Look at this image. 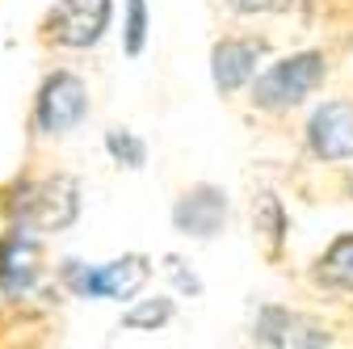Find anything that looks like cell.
<instances>
[{
    "label": "cell",
    "mask_w": 353,
    "mask_h": 349,
    "mask_svg": "<svg viewBox=\"0 0 353 349\" xmlns=\"http://www.w3.org/2000/svg\"><path fill=\"white\" fill-rule=\"evenodd\" d=\"M336 332L324 316H312L303 308L286 303H265L252 320V345H274V349H303V345H332Z\"/></svg>",
    "instance_id": "ba28073f"
},
{
    "label": "cell",
    "mask_w": 353,
    "mask_h": 349,
    "mask_svg": "<svg viewBox=\"0 0 353 349\" xmlns=\"http://www.w3.org/2000/svg\"><path fill=\"white\" fill-rule=\"evenodd\" d=\"M114 0H55V9L42 17V42L63 51H88L97 47L101 34L110 30Z\"/></svg>",
    "instance_id": "8992f818"
},
{
    "label": "cell",
    "mask_w": 353,
    "mask_h": 349,
    "mask_svg": "<svg viewBox=\"0 0 353 349\" xmlns=\"http://www.w3.org/2000/svg\"><path fill=\"white\" fill-rule=\"evenodd\" d=\"M303 152L312 164H324V168L353 164V97L349 93L324 97L312 110V118L303 126Z\"/></svg>",
    "instance_id": "5b68a950"
},
{
    "label": "cell",
    "mask_w": 353,
    "mask_h": 349,
    "mask_svg": "<svg viewBox=\"0 0 353 349\" xmlns=\"http://www.w3.org/2000/svg\"><path fill=\"white\" fill-rule=\"evenodd\" d=\"M232 17H299L307 0H219Z\"/></svg>",
    "instance_id": "9a60e30c"
},
{
    "label": "cell",
    "mask_w": 353,
    "mask_h": 349,
    "mask_svg": "<svg viewBox=\"0 0 353 349\" xmlns=\"http://www.w3.org/2000/svg\"><path fill=\"white\" fill-rule=\"evenodd\" d=\"M84 118H88V84L76 72L59 68L38 84V97H34V130L38 135H68Z\"/></svg>",
    "instance_id": "52a82bcc"
},
{
    "label": "cell",
    "mask_w": 353,
    "mask_h": 349,
    "mask_svg": "<svg viewBox=\"0 0 353 349\" xmlns=\"http://www.w3.org/2000/svg\"><path fill=\"white\" fill-rule=\"evenodd\" d=\"M9 219L30 232H63L80 215V186L68 172H47V177H21L13 198L5 202Z\"/></svg>",
    "instance_id": "7a4b0ae2"
},
{
    "label": "cell",
    "mask_w": 353,
    "mask_h": 349,
    "mask_svg": "<svg viewBox=\"0 0 353 349\" xmlns=\"http://www.w3.org/2000/svg\"><path fill=\"white\" fill-rule=\"evenodd\" d=\"M63 286L80 299H135L152 282V257L126 252L105 266H84V261H63L59 270Z\"/></svg>",
    "instance_id": "277c9868"
},
{
    "label": "cell",
    "mask_w": 353,
    "mask_h": 349,
    "mask_svg": "<svg viewBox=\"0 0 353 349\" xmlns=\"http://www.w3.org/2000/svg\"><path fill=\"white\" fill-rule=\"evenodd\" d=\"M332 76V51L328 47H303L290 55H278L261 63V72L244 89V110L256 122H286L312 101L324 80Z\"/></svg>",
    "instance_id": "6da1fadb"
},
{
    "label": "cell",
    "mask_w": 353,
    "mask_h": 349,
    "mask_svg": "<svg viewBox=\"0 0 353 349\" xmlns=\"http://www.w3.org/2000/svg\"><path fill=\"white\" fill-rule=\"evenodd\" d=\"M105 152L122 168H143L148 164V143L135 135V130H126V126H110L105 130Z\"/></svg>",
    "instance_id": "5bb4252c"
},
{
    "label": "cell",
    "mask_w": 353,
    "mask_h": 349,
    "mask_svg": "<svg viewBox=\"0 0 353 349\" xmlns=\"http://www.w3.org/2000/svg\"><path fill=\"white\" fill-rule=\"evenodd\" d=\"M270 55H274V38L270 34H256V30H228V34H219L210 42V80H214V93L236 101Z\"/></svg>",
    "instance_id": "3957f363"
},
{
    "label": "cell",
    "mask_w": 353,
    "mask_h": 349,
    "mask_svg": "<svg viewBox=\"0 0 353 349\" xmlns=\"http://www.w3.org/2000/svg\"><path fill=\"white\" fill-rule=\"evenodd\" d=\"M164 274L172 278V286L181 290V295H190V299L202 295V278L190 270V261H185V257H164Z\"/></svg>",
    "instance_id": "e0dca14e"
},
{
    "label": "cell",
    "mask_w": 353,
    "mask_h": 349,
    "mask_svg": "<svg viewBox=\"0 0 353 349\" xmlns=\"http://www.w3.org/2000/svg\"><path fill=\"white\" fill-rule=\"evenodd\" d=\"M248 219H252V240L261 248V257L270 266H282L286 257V240H290V215H286V202L274 194V190H252L248 198Z\"/></svg>",
    "instance_id": "8fae6325"
},
{
    "label": "cell",
    "mask_w": 353,
    "mask_h": 349,
    "mask_svg": "<svg viewBox=\"0 0 353 349\" xmlns=\"http://www.w3.org/2000/svg\"><path fill=\"white\" fill-rule=\"evenodd\" d=\"M341 190H345V198L353 202V164H341Z\"/></svg>",
    "instance_id": "ac0fdd59"
},
{
    "label": "cell",
    "mask_w": 353,
    "mask_h": 349,
    "mask_svg": "<svg viewBox=\"0 0 353 349\" xmlns=\"http://www.w3.org/2000/svg\"><path fill=\"white\" fill-rule=\"evenodd\" d=\"M148 47V0H126V26H122V51L139 59Z\"/></svg>",
    "instance_id": "2e32d148"
},
{
    "label": "cell",
    "mask_w": 353,
    "mask_h": 349,
    "mask_svg": "<svg viewBox=\"0 0 353 349\" xmlns=\"http://www.w3.org/2000/svg\"><path fill=\"white\" fill-rule=\"evenodd\" d=\"M228 223H232V198L210 181L185 186L172 202V228L185 240H214L228 232Z\"/></svg>",
    "instance_id": "9c48e42d"
},
{
    "label": "cell",
    "mask_w": 353,
    "mask_h": 349,
    "mask_svg": "<svg viewBox=\"0 0 353 349\" xmlns=\"http://www.w3.org/2000/svg\"><path fill=\"white\" fill-rule=\"evenodd\" d=\"M42 240L38 232L13 223L5 236H0V290L5 295H30L42 278Z\"/></svg>",
    "instance_id": "30bf717a"
},
{
    "label": "cell",
    "mask_w": 353,
    "mask_h": 349,
    "mask_svg": "<svg viewBox=\"0 0 353 349\" xmlns=\"http://www.w3.org/2000/svg\"><path fill=\"white\" fill-rule=\"evenodd\" d=\"M307 286L324 299H332V303L353 299V232L336 236L312 266H307Z\"/></svg>",
    "instance_id": "7c38bea8"
},
{
    "label": "cell",
    "mask_w": 353,
    "mask_h": 349,
    "mask_svg": "<svg viewBox=\"0 0 353 349\" xmlns=\"http://www.w3.org/2000/svg\"><path fill=\"white\" fill-rule=\"evenodd\" d=\"M172 316H176V303L168 295H156V299H139L130 312H122V328H130V332H156Z\"/></svg>",
    "instance_id": "4fadbf2b"
}]
</instances>
